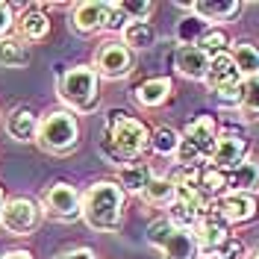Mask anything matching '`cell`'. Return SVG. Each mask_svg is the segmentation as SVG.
I'll use <instances>...</instances> for the list:
<instances>
[{"label":"cell","instance_id":"6da1fadb","mask_svg":"<svg viewBox=\"0 0 259 259\" xmlns=\"http://www.w3.org/2000/svg\"><path fill=\"white\" fill-rule=\"evenodd\" d=\"M127 194L115 180H97L82 194V221L97 233H115L124 224Z\"/></svg>","mask_w":259,"mask_h":259},{"label":"cell","instance_id":"7a4b0ae2","mask_svg":"<svg viewBox=\"0 0 259 259\" xmlns=\"http://www.w3.org/2000/svg\"><path fill=\"white\" fill-rule=\"evenodd\" d=\"M103 139H106V147H103L106 156L115 162H124V165L139 162V156L150 147V133H147V127L139 118L121 112V109H115V112L106 115Z\"/></svg>","mask_w":259,"mask_h":259},{"label":"cell","instance_id":"3957f363","mask_svg":"<svg viewBox=\"0 0 259 259\" xmlns=\"http://www.w3.org/2000/svg\"><path fill=\"white\" fill-rule=\"evenodd\" d=\"M218 121L212 115H197L192 118L186 130L180 133V150H177V165L183 168H200L212 159L215 153V145H218Z\"/></svg>","mask_w":259,"mask_h":259},{"label":"cell","instance_id":"277c9868","mask_svg":"<svg viewBox=\"0 0 259 259\" xmlns=\"http://www.w3.org/2000/svg\"><path fill=\"white\" fill-rule=\"evenodd\" d=\"M35 145L45 153H53V156L71 153L80 145V121H77V115L68 112V109H50L48 115H41Z\"/></svg>","mask_w":259,"mask_h":259},{"label":"cell","instance_id":"5b68a950","mask_svg":"<svg viewBox=\"0 0 259 259\" xmlns=\"http://www.w3.org/2000/svg\"><path fill=\"white\" fill-rule=\"evenodd\" d=\"M147 244L156 247L162 253V259H200L203 256V250H200L192 230L174 227L165 215L147 224Z\"/></svg>","mask_w":259,"mask_h":259},{"label":"cell","instance_id":"8992f818","mask_svg":"<svg viewBox=\"0 0 259 259\" xmlns=\"http://www.w3.org/2000/svg\"><path fill=\"white\" fill-rule=\"evenodd\" d=\"M97 71L92 65H74L59 77V100L65 106H71L74 112H95L97 109Z\"/></svg>","mask_w":259,"mask_h":259},{"label":"cell","instance_id":"52a82bcc","mask_svg":"<svg viewBox=\"0 0 259 259\" xmlns=\"http://www.w3.org/2000/svg\"><path fill=\"white\" fill-rule=\"evenodd\" d=\"M38 206L48 218L71 224V221L82 218V194L68 183H50V186H45V192L38 197Z\"/></svg>","mask_w":259,"mask_h":259},{"label":"cell","instance_id":"ba28073f","mask_svg":"<svg viewBox=\"0 0 259 259\" xmlns=\"http://www.w3.org/2000/svg\"><path fill=\"white\" fill-rule=\"evenodd\" d=\"M112 0H82L71 6V30L80 35H95L112 27Z\"/></svg>","mask_w":259,"mask_h":259},{"label":"cell","instance_id":"9c48e42d","mask_svg":"<svg viewBox=\"0 0 259 259\" xmlns=\"http://www.w3.org/2000/svg\"><path fill=\"white\" fill-rule=\"evenodd\" d=\"M133 65H136V56L130 48H124V41H103L95 50L92 68L103 80H124V77H130Z\"/></svg>","mask_w":259,"mask_h":259},{"label":"cell","instance_id":"30bf717a","mask_svg":"<svg viewBox=\"0 0 259 259\" xmlns=\"http://www.w3.org/2000/svg\"><path fill=\"white\" fill-rule=\"evenodd\" d=\"M41 224V206L30 197H12L0 212V227L12 236H30Z\"/></svg>","mask_w":259,"mask_h":259},{"label":"cell","instance_id":"8fae6325","mask_svg":"<svg viewBox=\"0 0 259 259\" xmlns=\"http://www.w3.org/2000/svg\"><path fill=\"white\" fill-rule=\"evenodd\" d=\"M192 233H194V239H197V244H200V250H203V256L218 253V247L233 236L230 224L224 221V215L215 209V203L206 206V212L200 215V221H197V227H194Z\"/></svg>","mask_w":259,"mask_h":259},{"label":"cell","instance_id":"7c38bea8","mask_svg":"<svg viewBox=\"0 0 259 259\" xmlns=\"http://www.w3.org/2000/svg\"><path fill=\"white\" fill-rule=\"evenodd\" d=\"M247 150H250V142L244 139L242 130L221 127L218 145H215V153H212L209 165L221 168V171H230V168H236V165H242V162L247 159Z\"/></svg>","mask_w":259,"mask_h":259},{"label":"cell","instance_id":"4fadbf2b","mask_svg":"<svg viewBox=\"0 0 259 259\" xmlns=\"http://www.w3.org/2000/svg\"><path fill=\"white\" fill-rule=\"evenodd\" d=\"M203 82H206V89H209L212 95H224V92L242 89L244 77L239 74L233 56H230V53H221V56L209 59V71H206V80Z\"/></svg>","mask_w":259,"mask_h":259},{"label":"cell","instance_id":"5bb4252c","mask_svg":"<svg viewBox=\"0 0 259 259\" xmlns=\"http://www.w3.org/2000/svg\"><path fill=\"white\" fill-rule=\"evenodd\" d=\"M215 203V209L224 215V221L230 227L233 224H247V221H253L259 212V203L253 194H236V192H227L221 194L218 200H212Z\"/></svg>","mask_w":259,"mask_h":259},{"label":"cell","instance_id":"9a60e30c","mask_svg":"<svg viewBox=\"0 0 259 259\" xmlns=\"http://www.w3.org/2000/svg\"><path fill=\"white\" fill-rule=\"evenodd\" d=\"M174 71L192 82H203L206 71H209V56L197 45H177V50H174Z\"/></svg>","mask_w":259,"mask_h":259},{"label":"cell","instance_id":"2e32d148","mask_svg":"<svg viewBox=\"0 0 259 259\" xmlns=\"http://www.w3.org/2000/svg\"><path fill=\"white\" fill-rule=\"evenodd\" d=\"M183 9L197 15L200 21H206L209 27H218V24H230L244 6L239 0H197V3H186Z\"/></svg>","mask_w":259,"mask_h":259},{"label":"cell","instance_id":"e0dca14e","mask_svg":"<svg viewBox=\"0 0 259 259\" xmlns=\"http://www.w3.org/2000/svg\"><path fill=\"white\" fill-rule=\"evenodd\" d=\"M38 124H41V118L30 106H15L6 115V136L18 145H30L38 139Z\"/></svg>","mask_w":259,"mask_h":259},{"label":"cell","instance_id":"ac0fdd59","mask_svg":"<svg viewBox=\"0 0 259 259\" xmlns=\"http://www.w3.org/2000/svg\"><path fill=\"white\" fill-rule=\"evenodd\" d=\"M171 95H174V82L168 80V77H150V80L139 82L136 92H133L136 103L142 109H159Z\"/></svg>","mask_w":259,"mask_h":259},{"label":"cell","instance_id":"d6986e66","mask_svg":"<svg viewBox=\"0 0 259 259\" xmlns=\"http://www.w3.org/2000/svg\"><path fill=\"white\" fill-rule=\"evenodd\" d=\"M227 192L256 194L259 192V162L247 156L242 165L230 168V171H227Z\"/></svg>","mask_w":259,"mask_h":259},{"label":"cell","instance_id":"ffe728a7","mask_svg":"<svg viewBox=\"0 0 259 259\" xmlns=\"http://www.w3.org/2000/svg\"><path fill=\"white\" fill-rule=\"evenodd\" d=\"M50 32V18L38 9V6H30L24 9L15 21V35L21 41H41Z\"/></svg>","mask_w":259,"mask_h":259},{"label":"cell","instance_id":"44dd1931","mask_svg":"<svg viewBox=\"0 0 259 259\" xmlns=\"http://www.w3.org/2000/svg\"><path fill=\"white\" fill-rule=\"evenodd\" d=\"M153 180V171L147 168L145 162H130V165H121L118 168V186H121V192L124 194H145L147 183Z\"/></svg>","mask_w":259,"mask_h":259},{"label":"cell","instance_id":"7402d4cb","mask_svg":"<svg viewBox=\"0 0 259 259\" xmlns=\"http://www.w3.org/2000/svg\"><path fill=\"white\" fill-rule=\"evenodd\" d=\"M121 41L130 50H147L156 45V27L150 21H130L121 30Z\"/></svg>","mask_w":259,"mask_h":259},{"label":"cell","instance_id":"603a6c76","mask_svg":"<svg viewBox=\"0 0 259 259\" xmlns=\"http://www.w3.org/2000/svg\"><path fill=\"white\" fill-rule=\"evenodd\" d=\"M230 56H233V62H236V68H239V74L244 80L259 77V45H253V41H233Z\"/></svg>","mask_w":259,"mask_h":259},{"label":"cell","instance_id":"cb8c5ba5","mask_svg":"<svg viewBox=\"0 0 259 259\" xmlns=\"http://www.w3.org/2000/svg\"><path fill=\"white\" fill-rule=\"evenodd\" d=\"M30 45L21 41L18 35L0 38V68H27L30 65Z\"/></svg>","mask_w":259,"mask_h":259},{"label":"cell","instance_id":"d4e9b609","mask_svg":"<svg viewBox=\"0 0 259 259\" xmlns=\"http://www.w3.org/2000/svg\"><path fill=\"white\" fill-rule=\"evenodd\" d=\"M174 197H177V186L171 183V177H156L147 183L145 194H142V200H145L147 206H156V209H168L171 203H174Z\"/></svg>","mask_w":259,"mask_h":259},{"label":"cell","instance_id":"484cf974","mask_svg":"<svg viewBox=\"0 0 259 259\" xmlns=\"http://www.w3.org/2000/svg\"><path fill=\"white\" fill-rule=\"evenodd\" d=\"M150 150H153L156 156H177L180 133L174 127H156L150 133Z\"/></svg>","mask_w":259,"mask_h":259},{"label":"cell","instance_id":"4316f807","mask_svg":"<svg viewBox=\"0 0 259 259\" xmlns=\"http://www.w3.org/2000/svg\"><path fill=\"white\" fill-rule=\"evenodd\" d=\"M197 48L203 50L209 59H215V56H221V53H230L233 41H230V35H227L221 27H209V30H206V35L197 41Z\"/></svg>","mask_w":259,"mask_h":259},{"label":"cell","instance_id":"83f0119b","mask_svg":"<svg viewBox=\"0 0 259 259\" xmlns=\"http://www.w3.org/2000/svg\"><path fill=\"white\" fill-rule=\"evenodd\" d=\"M206 30H209V24L189 12V15L177 24V41L180 45H197V41L206 35Z\"/></svg>","mask_w":259,"mask_h":259},{"label":"cell","instance_id":"f1b7e54d","mask_svg":"<svg viewBox=\"0 0 259 259\" xmlns=\"http://www.w3.org/2000/svg\"><path fill=\"white\" fill-rule=\"evenodd\" d=\"M239 112L247 118H259V77L242 82L239 89Z\"/></svg>","mask_w":259,"mask_h":259},{"label":"cell","instance_id":"f546056e","mask_svg":"<svg viewBox=\"0 0 259 259\" xmlns=\"http://www.w3.org/2000/svg\"><path fill=\"white\" fill-rule=\"evenodd\" d=\"M115 6H118V12L127 18V21H150L153 9H156L147 0H115Z\"/></svg>","mask_w":259,"mask_h":259},{"label":"cell","instance_id":"4dcf8cb0","mask_svg":"<svg viewBox=\"0 0 259 259\" xmlns=\"http://www.w3.org/2000/svg\"><path fill=\"white\" fill-rule=\"evenodd\" d=\"M218 256H221V259H244V256H247L244 242L239 239V236H230V239L218 247Z\"/></svg>","mask_w":259,"mask_h":259},{"label":"cell","instance_id":"1f68e13d","mask_svg":"<svg viewBox=\"0 0 259 259\" xmlns=\"http://www.w3.org/2000/svg\"><path fill=\"white\" fill-rule=\"evenodd\" d=\"M15 9H12V6H9V3H3V0H0V38H6V35H9V32L15 30Z\"/></svg>","mask_w":259,"mask_h":259},{"label":"cell","instance_id":"d6a6232c","mask_svg":"<svg viewBox=\"0 0 259 259\" xmlns=\"http://www.w3.org/2000/svg\"><path fill=\"white\" fill-rule=\"evenodd\" d=\"M56 259H97V256H95V250H92V247H71V250L59 253Z\"/></svg>","mask_w":259,"mask_h":259},{"label":"cell","instance_id":"836d02e7","mask_svg":"<svg viewBox=\"0 0 259 259\" xmlns=\"http://www.w3.org/2000/svg\"><path fill=\"white\" fill-rule=\"evenodd\" d=\"M0 259H32L30 250H6V253H0Z\"/></svg>","mask_w":259,"mask_h":259},{"label":"cell","instance_id":"e575fe53","mask_svg":"<svg viewBox=\"0 0 259 259\" xmlns=\"http://www.w3.org/2000/svg\"><path fill=\"white\" fill-rule=\"evenodd\" d=\"M3 206H6V194H3V189H0V212H3Z\"/></svg>","mask_w":259,"mask_h":259},{"label":"cell","instance_id":"d590c367","mask_svg":"<svg viewBox=\"0 0 259 259\" xmlns=\"http://www.w3.org/2000/svg\"><path fill=\"white\" fill-rule=\"evenodd\" d=\"M250 259H259V247H256V250H253V253H250Z\"/></svg>","mask_w":259,"mask_h":259},{"label":"cell","instance_id":"8d00e7d4","mask_svg":"<svg viewBox=\"0 0 259 259\" xmlns=\"http://www.w3.org/2000/svg\"><path fill=\"white\" fill-rule=\"evenodd\" d=\"M203 259H221V256H218V253H212V256H203Z\"/></svg>","mask_w":259,"mask_h":259}]
</instances>
